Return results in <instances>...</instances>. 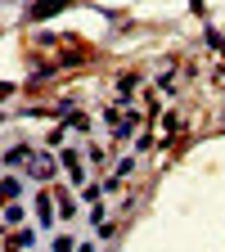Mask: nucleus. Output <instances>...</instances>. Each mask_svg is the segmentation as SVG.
<instances>
[{
    "label": "nucleus",
    "instance_id": "nucleus-1",
    "mask_svg": "<svg viewBox=\"0 0 225 252\" xmlns=\"http://www.w3.org/2000/svg\"><path fill=\"white\" fill-rule=\"evenodd\" d=\"M32 176L50 180V176H54V158H45V153H32Z\"/></svg>",
    "mask_w": 225,
    "mask_h": 252
},
{
    "label": "nucleus",
    "instance_id": "nucleus-2",
    "mask_svg": "<svg viewBox=\"0 0 225 252\" xmlns=\"http://www.w3.org/2000/svg\"><path fill=\"white\" fill-rule=\"evenodd\" d=\"M63 5H68V0H41V5L32 9V18H45V14H59Z\"/></svg>",
    "mask_w": 225,
    "mask_h": 252
},
{
    "label": "nucleus",
    "instance_id": "nucleus-3",
    "mask_svg": "<svg viewBox=\"0 0 225 252\" xmlns=\"http://www.w3.org/2000/svg\"><path fill=\"white\" fill-rule=\"evenodd\" d=\"M50 212H54V203H50V194H41V198H36V216L45 220V225H50V220H54Z\"/></svg>",
    "mask_w": 225,
    "mask_h": 252
},
{
    "label": "nucleus",
    "instance_id": "nucleus-4",
    "mask_svg": "<svg viewBox=\"0 0 225 252\" xmlns=\"http://www.w3.org/2000/svg\"><path fill=\"white\" fill-rule=\"evenodd\" d=\"M63 167H68V171L77 176V185H81V158H77L72 149H68V153H63Z\"/></svg>",
    "mask_w": 225,
    "mask_h": 252
},
{
    "label": "nucleus",
    "instance_id": "nucleus-5",
    "mask_svg": "<svg viewBox=\"0 0 225 252\" xmlns=\"http://www.w3.org/2000/svg\"><path fill=\"white\" fill-rule=\"evenodd\" d=\"M14 194H18V180H0V203L14 198Z\"/></svg>",
    "mask_w": 225,
    "mask_h": 252
},
{
    "label": "nucleus",
    "instance_id": "nucleus-6",
    "mask_svg": "<svg viewBox=\"0 0 225 252\" xmlns=\"http://www.w3.org/2000/svg\"><path fill=\"white\" fill-rule=\"evenodd\" d=\"M5 220H9V225H18V220H23V207H14V203H9V207H5Z\"/></svg>",
    "mask_w": 225,
    "mask_h": 252
}]
</instances>
